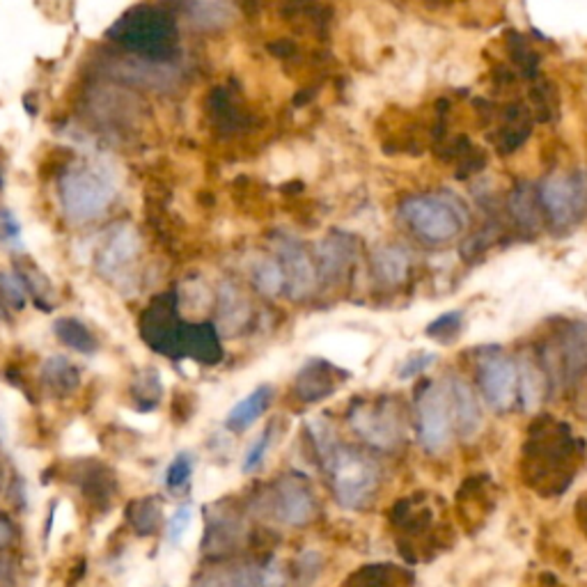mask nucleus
I'll return each instance as SVG.
<instances>
[{"label": "nucleus", "mask_w": 587, "mask_h": 587, "mask_svg": "<svg viewBox=\"0 0 587 587\" xmlns=\"http://www.w3.org/2000/svg\"><path fill=\"white\" fill-rule=\"evenodd\" d=\"M106 37L149 60H166L175 48V21L158 7H134L110 25Z\"/></svg>", "instance_id": "nucleus-1"}, {"label": "nucleus", "mask_w": 587, "mask_h": 587, "mask_svg": "<svg viewBox=\"0 0 587 587\" xmlns=\"http://www.w3.org/2000/svg\"><path fill=\"white\" fill-rule=\"evenodd\" d=\"M60 205L72 223L86 225L101 218L115 200V188L104 172L87 163L69 166L60 175Z\"/></svg>", "instance_id": "nucleus-2"}, {"label": "nucleus", "mask_w": 587, "mask_h": 587, "mask_svg": "<svg viewBox=\"0 0 587 587\" xmlns=\"http://www.w3.org/2000/svg\"><path fill=\"white\" fill-rule=\"evenodd\" d=\"M401 218L420 239L430 244H445L461 234L466 214L457 200L448 196H416L401 205Z\"/></svg>", "instance_id": "nucleus-3"}, {"label": "nucleus", "mask_w": 587, "mask_h": 587, "mask_svg": "<svg viewBox=\"0 0 587 587\" xmlns=\"http://www.w3.org/2000/svg\"><path fill=\"white\" fill-rule=\"evenodd\" d=\"M329 466L333 468L338 501L344 507L359 510L372 498L374 489H377V471L363 454L354 452V450L338 448Z\"/></svg>", "instance_id": "nucleus-4"}, {"label": "nucleus", "mask_w": 587, "mask_h": 587, "mask_svg": "<svg viewBox=\"0 0 587 587\" xmlns=\"http://www.w3.org/2000/svg\"><path fill=\"white\" fill-rule=\"evenodd\" d=\"M418 427L420 443L430 454L443 452L452 431V410H450L448 388L431 383L418 400Z\"/></svg>", "instance_id": "nucleus-5"}, {"label": "nucleus", "mask_w": 587, "mask_h": 587, "mask_svg": "<svg viewBox=\"0 0 587 587\" xmlns=\"http://www.w3.org/2000/svg\"><path fill=\"white\" fill-rule=\"evenodd\" d=\"M587 200V184L576 175H551L541 184V205L558 225L576 220Z\"/></svg>", "instance_id": "nucleus-6"}, {"label": "nucleus", "mask_w": 587, "mask_h": 587, "mask_svg": "<svg viewBox=\"0 0 587 587\" xmlns=\"http://www.w3.org/2000/svg\"><path fill=\"white\" fill-rule=\"evenodd\" d=\"M480 383L493 409H510L519 388L516 365L502 354H487L480 360Z\"/></svg>", "instance_id": "nucleus-7"}, {"label": "nucleus", "mask_w": 587, "mask_h": 587, "mask_svg": "<svg viewBox=\"0 0 587 587\" xmlns=\"http://www.w3.org/2000/svg\"><path fill=\"white\" fill-rule=\"evenodd\" d=\"M278 264L285 276V289L291 299H306L317 285V268L310 255L294 239L278 244Z\"/></svg>", "instance_id": "nucleus-8"}, {"label": "nucleus", "mask_w": 587, "mask_h": 587, "mask_svg": "<svg viewBox=\"0 0 587 587\" xmlns=\"http://www.w3.org/2000/svg\"><path fill=\"white\" fill-rule=\"evenodd\" d=\"M138 234L131 225H120L115 228L113 234H108V241L101 246L99 255H96V268L101 276L117 278L125 268H129L131 264L138 258Z\"/></svg>", "instance_id": "nucleus-9"}, {"label": "nucleus", "mask_w": 587, "mask_h": 587, "mask_svg": "<svg viewBox=\"0 0 587 587\" xmlns=\"http://www.w3.org/2000/svg\"><path fill=\"white\" fill-rule=\"evenodd\" d=\"M448 400L454 416V427L461 434V439H473L482 430V410H480L471 386L463 379H452L448 383Z\"/></svg>", "instance_id": "nucleus-10"}, {"label": "nucleus", "mask_w": 587, "mask_h": 587, "mask_svg": "<svg viewBox=\"0 0 587 587\" xmlns=\"http://www.w3.org/2000/svg\"><path fill=\"white\" fill-rule=\"evenodd\" d=\"M276 516L287 525H303L315 516V498L303 484L289 482L282 484L276 501Z\"/></svg>", "instance_id": "nucleus-11"}, {"label": "nucleus", "mask_w": 587, "mask_h": 587, "mask_svg": "<svg viewBox=\"0 0 587 587\" xmlns=\"http://www.w3.org/2000/svg\"><path fill=\"white\" fill-rule=\"evenodd\" d=\"M354 427L369 443L379 445V448H388L400 436L397 422L392 420V416H388L386 410H360L354 420Z\"/></svg>", "instance_id": "nucleus-12"}, {"label": "nucleus", "mask_w": 587, "mask_h": 587, "mask_svg": "<svg viewBox=\"0 0 587 587\" xmlns=\"http://www.w3.org/2000/svg\"><path fill=\"white\" fill-rule=\"evenodd\" d=\"M273 390L268 386H259L255 388L250 395H246L244 400L237 401L232 406V410L228 413V425L232 430H248L259 416H262L264 410L268 409V401H271Z\"/></svg>", "instance_id": "nucleus-13"}, {"label": "nucleus", "mask_w": 587, "mask_h": 587, "mask_svg": "<svg viewBox=\"0 0 587 587\" xmlns=\"http://www.w3.org/2000/svg\"><path fill=\"white\" fill-rule=\"evenodd\" d=\"M53 333L60 338V342H65L67 347L76 349L81 354H92L96 347L95 335L87 330V326L83 321L72 319V317H63L53 324Z\"/></svg>", "instance_id": "nucleus-14"}, {"label": "nucleus", "mask_w": 587, "mask_h": 587, "mask_svg": "<svg viewBox=\"0 0 587 587\" xmlns=\"http://www.w3.org/2000/svg\"><path fill=\"white\" fill-rule=\"evenodd\" d=\"M374 264H377V271L388 285H400L401 280L409 273V255L404 253L397 246H388V248H381L377 255H374Z\"/></svg>", "instance_id": "nucleus-15"}, {"label": "nucleus", "mask_w": 587, "mask_h": 587, "mask_svg": "<svg viewBox=\"0 0 587 587\" xmlns=\"http://www.w3.org/2000/svg\"><path fill=\"white\" fill-rule=\"evenodd\" d=\"M317 259H319V268L326 278L338 276L342 268H347L349 259H351V248L344 244V239H329L319 244L317 250Z\"/></svg>", "instance_id": "nucleus-16"}, {"label": "nucleus", "mask_w": 587, "mask_h": 587, "mask_svg": "<svg viewBox=\"0 0 587 587\" xmlns=\"http://www.w3.org/2000/svg\"><path fill=\"white\" fill-rule=\"evenodd\" d=\"M63 452L67 457H90L99 452V443L83 422H74L63 434Z\"/></svg>", "instance_id": "nucleus-17"}, {"label": "nucleus", "mask_w": 587, "mask_h": 587, "mask_svg": "<svg viewBox=\"0 0 587 587\" xmlns=\"http://www.w3.org/2000/svg\"><path fill=\"white\" fill-rule=\"evenodd\" d=\"M253 285L264 297H276V294H280L285 289V276H282L278 259H264V262L255 264Z\"/></svg>", "instance_id": "nucleus-18"}, {"label": "nucleus", "mask_w": 587, "mask_h": 587, "mask_svg": "<svg viewBox=\"0 0 587 587\" xmlns=\"http://www.w3.org/2000/svg\"><path fill=\"white\" fill-rule=\"evenodd\" d=\"M197 587H262V573L250 569L234 573H211Z\"/></svg>", "instance_id": "nucleus-19"}, {"label": "nucleus", "mask_w": 587, "mask_h": 587, "mask_svg": "<svg viewBox=\"0 0 587 587\" xmlns=\"http://www.w3.org/2000/svg\"><path fill=\"white\" fill-rule=\"evenodd\" d=\"M0 299L16 310H21L28 301V291H25V285L16 268L15 271H0Z\"/></svg>", "instance_id": "nucleus-20"}, {"label": "nucleus", "mask_w": 587, "mask_h": 587, "mask_svg": "<svg viewBox=\"0 0 587 587\" xmlns=\"http://www.w3.org/2000/svg\"><path fill=\"white\" fill-rule=\"evenodd\" d=\"M76 525V511H74V505L69 501L57 502L56 511H53V523H51V537H48V544H57L65 535L72 532V528Z\"/></svg>", "instance_id": "nucleus-21"}, {"label": "nucleus", "mask_w": 587, "mask_h": 587, "mask_svg": "<svg viewBox=\"0 0 587 587\" xmlns=\"http://www.w3.org/2000/svg\"><path fill=\"white\" fill-rule=\"evenodd\" d=\"M229 5L228 0H193L191 15L196 16L200 24H220L223 16L228 15Z\"/></svg>", "instance_id": "nucleus-22"}, {"label": "nucleus", "mask_w": 587, "mask_h": 587, "mask_svg": "<svg viewBox=\"0 0 587 587\" xmlns=\"http://www.w3.org/2000/svg\"><path fill=\"white\" fill-rule=\"evenodd\" d=\"M461 324H463L461 312L459 310L445 312V315H440L439 319H434L430 326H427V335L439 338L440 342H448L450 338H454V335L461 330Z\"/></svg>", "instance_id": "nucleus-23"}, {"label": "nucleus", "mask_w": 587, "mask_h": 587, "mask_svg": "<svg viewBox=\"0 0 587 587\" xmlns=\"http://www.w3.org/2000/svg\"><path fill=\"white\" fill-rule=\"evenodd\" d=\"M163 576H166L170 587H184L187 585V560L179 551H167L163 555Z\"/></svg>", "instance_id": "nucleus-24"}, {"label": "nucleus", "mask_w": 587, "mask_h": 587, "mask_svg": "<svg viewBox=\"0 0 587 587\" xmlns=\"http://www.w3.org/2000/svg\"><path fill=\"white\" fill-rule=\"evenodd\" d=\"M268 448H271V431H262V434L253 440V445L246 450L241 471H244V473H253V471H258V468L262 466L264 459H267Z\"/></svg>", "instance_id": "nucleus-25"}, {"label": "nucleus", "mask_w": 587, "mask_h": 587, "mask_svg": "<svg viewBox=\"0 0 587 587\" xmlns=\"http://www.w3.org/2000/svg\"><path fill=\"white\" fill-rule=\"evenodd\" d=\"M125 582H127V587H152L154 564L145 558L131 562L129 569H127Z\"/></svg>", "instance_id": "nucleus-26"}, {"label": "nucleus", "mask_w": 587, "mask_h": 587, "mask_svg": "<svg viewBox=\"0 0 587 587\" xmlns=\"http://www.w3.org/2000/svg\"><path fill=\"white\" fill-rule=\"evenodd\" d=\"M15 463L25 478L33 480L35 475L46 466V454L37 452V450H19V452L15 454Z\"/></svg>", "instance_id": "nucleus-27"}, {"label": "nucleus", "mask_w": 587, "mask_h": 587, "mask_svg": "<svg viewBox=\"0 0 587 587\" xmlns=\"http://www.w3.org/2000/svg\"><path fill=\"white\" fill-rule=\"evenodd\" d=\"M120 418H122V422H125L127 427L143 431V434H154V431L158 430V425H161L158 416H154V413H136V410H122Z\"/></svg>", "instance_id": "nucleus-28"}, {"label": "nucleus", "mask_w": 587, "mask_h": 587, "mask_svg": "<svg viewBox=\"0 0 587 587\" xmlns=\"http://www.w3.org/2000/svg\"><path fill=\"white\" fill-rule=\"evenodd\" d=\"M46 377L51 379L53 383H67V386L76 383V372H74V368L63 359V356H56V359L48 360Z\"/></svg>", "instance_id": "nucleus-29"}, {"label": "nucleus", "mask_w": 587, "mask_h": 587, "mask_svg": "<svg viewBox=\"0 0 587 587\" xmlns=\"http://www.w3.org/2000/svg\"><path fill=\"white\" fill-rule=\"evenodd\" d=\"M193 521H196V510H193L191 505H184L175 511V516L170 519V540L175 541V544H179V540H182V535L187 532V528Z\"/></svg>", "instance_id": "nucleus-30"}, {"label": "nucleus", "mask_w": 587, "mask_h": 587, "mask_svg": "<svg viewBox=\"0 0 587 587\" xmlns=\"http://www.w3.org/2000/svg\"><path fill=\"white\" fill-rule=\"evenodd\" d=\"M191 459L188 457H177L175 461L170 463V468H167V475H166V482L167 487H182L184 482H187L188 478H191Z\"/></svg>", "instance_id": "nucleus-31"}, {"label": "nucleus", "mask_w": 587, "mask_h": 587, "mask_svg": "<svg viewBox=\"0 0 587 587\" xmlns=\"http://www.w3.org/2000/svg\"><path fill=\"white\" fill-rule=\"evenodd\" d=\"M21 237V225L10 209L0 207V241H16Z\"/></svg>", "instance_id": "nucleus-32"}, {"label": "nucleus", "mask_w": 587, "mask_h": 587, "mask_svg": "<svg viewBox=\"0 0 587 587\" xmlns=\"http://www.w3.org/2000/svg\"><path fill=\"white\" fill-rule=\"evenodd\" d=\"M436 363V356L434 354H418L413 356V359L406 360L404 365H401L400 369V379H410V377H418L420 372H425L430 365Z\"/></svg>", "instance_id": "nucleus-33"}, {"label": "nucleus", "mask_w": 587, "mask_h": 587, "mask_svg": "<svg viewBox=\"0 0 587 587\" xmlns=\"http://www.w3.org/2000/svg\"><path fill=\"white\" fill-rule=\"evenodd\" d=\"M12 439H15V427H12L10 413H7V409L0 406V445L10 448Z\"/></svg>", "instance_id": "nucleus-34"}, {"label": "nucleus", "mask_w": 587, "mask_h": 587, "mask_svg": "<svg viewBox=\"0 0 587 587\" xmlns=\"http://www.w3.org/2000/svg\"><path fill=\"white\" fill-rule=\"evenodd\" d=\"M120 511H113V516H106L104 523H99V528H96V541H104L106 537L110 535V531H113L115 525H117V521H120Z\"/></svg>", "instance_id": "nucleus-35"}, {"label": "nucleus", "mask_w": 587, "mask_h": 587, "mask_svg": "<svg viewBox=\"0 0 587 587\" xmlns=\"http://www.w3.org/2000/svg\"><path fill=\"white\" fill-rule=\"evenodd\" d=\"M3 528H7V525H3V523H0V531H3ZM7 537H10V535H0V544H5V541H7Z\"/></svg>", "instance_id": "nucleus-36"}, {"label": "nucleus", "mask_w": 587, "mask_h": 587, "mask_svg": "<svg viewBox=\"0 0 587 587\" xmlns=\"http://www.w3.org/2000/svg\"><path fill=\"white\" fill-rule=\"evenodd\" d=\"M0 187H3V175H0Z\"/></svg>", "instance_id": "nucleus-37"}]
</instances>
